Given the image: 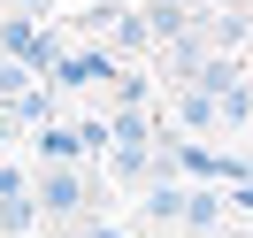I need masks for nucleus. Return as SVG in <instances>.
Here are the masks:
<instances>
[{"instance_id": "nucleus-1", "label": "nucleus", "mask_w": 253, "mask_h": 238, "mask_svg": "<svg viewBox=\"0 0 253 238\" xmlns=\"http://www.w3.org/2000/svg\"><path fill=\"white\" fill-rule=\"evenodd\" d=\"M39 192H46V207H69V200H77V177H46Z\"/></svg>"}]
</instances>
